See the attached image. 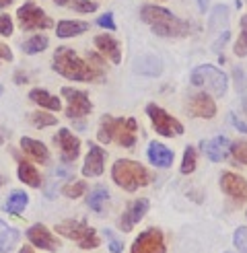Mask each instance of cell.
<instances>
[{"mask_svg": "<svg viewBox=\"0 0 247 253\" xmlns=\"http://www.w3.org/2000/svg\"><path fill=\"white\" fill-rule=\"evenodd\" d=\"M140 19L146 25H151V29L159 37H185L192 31V25L188 21L177 19L173 12H169L163 6H155V4L142 6Z\"/></svg>", "mask_w": 247, "mask_h": 253, "instance_id": "obj_1", "label": "cell"}, {"mask_svg": "<svg viewBox=\"0 0 247 253\" xmlns=\"http://www.w3.org/2000/svg\"><path fill=\"white\" fill-rule=\"evenodd\" d=\"M136 132H138V124L134 118H111V116H103L101 124H99V132L97 138L99 142L109 144L116 142L124 148H132L136 144Z\"/></svg>", "mask_w": 247, "mask_h": 253, "instance_id": "obj_2", "label": "cell"}, {"mask_svg": "<svg viewBox=\"0 0 247 253\" xmlns=\"http://www.w3.org/2000/svg\"><path fill=\"white\" fill-rule=\"evenodd\" d=\"M54 70L58 74H62V77L70 79V81H93V79H97L99 74H101L97 68L86 66L84 62L74 54V49L66 47V45H62V47L56 49V54H54Z\"/></svg>", "mask_w": 247, "mask_h": 253, "instance_id": "obj_3", "label": "cell"}, {"mask_svg": "<svg viewBox=\"0 0 247 253\" xmlns=\"http://www.w3.org/2000/svg\"><path fill=\"white\" fill-rule=\"evenodd\" d=\"M111 177H114L116 185L126 189V192H136L138 187H144L153 181V173L144 165L130 159L116 161V165L111 167Z\"/></svg>", "mask_w": 247, "mask_h": 253, "instance_id": "obj_4", "label": "cell"}, {"mask_svg": "<svg viewBox=\"0 0 247 253\" xmlns=\"http://www.w3.org/2000/svg\"><path fill=\"white\" fill-rule=\"evenodd\" d=\"M56 231L62 237L77 241L81 249H97L99 247L97 231L91 229V226L86 224L84 220H64V222L56 224Z\"/></svg>", "mask_w": 247, "mask_h": 253, "instance_id": "obj_5", "label": "cell"}, {"mask_svg": "<svg viewBox=\"0 0 247 253\" xmlns=\"http://www.w3.org/2000/svg\"><path fill=\"white\" fill-rule=\"evenodd\" d=\"M192 84L196 86H206L208 91H212L216 97H222L227 93V77L214 66H198L192 70Z\"/></svg>", "mask_w": 247, "mask_h": 253, "instance_id": "obj_6", "label": "cell"}, {"mask_svg": "<svg viewBox=\"0 0 247 253\" xmlns=\"http://www.w3.org/2000/svg\"><path fill=\"white\" fill-rule=\"evenodd\" d=\"M146 116H148V120H151L153 128L157 130V134H161V136L173 138V136H181L183 134L181 122H177L173 116H169L163 107H159L155 103L146 105Z\"/></svg>", "mask_w": 247, "mask_h": 253, "instance_id": "obj_7", "label": "cell"}, {"mask_svg": "<svg viewBox=\"0 0 247 253\" xmlns=\"http://www.w3.org/2000/svg\"><path fill=\"white\" fill-rule=\"evenodd\" d=\"M17 19L23 31H41V29H49L54 25L52 19L33 2H25L23 6H19Z\"/></svg>", "mask_w": 247, "mask_h": 253, "instance_id": "obj_8", "label": "cell"}, {"mask_svg": "<svg viewBox=\"0 0 247 253\" xmlns=\"http://www.w3.org/2000/svg\"><path fill=\"white\" fill-rule=\"evenodd\" d=\"M62 97L68 101V105H66V118H70V120L84 118V116H89V113L93 111V103H91L89 95H86L84 91L64 86V88H62Z\"/></svg>", "mask_w": 247, "mask_h": 253, "instance_id": "obj_9", "label": "cell"}, {"mask_svg": "<svg viewBox=\"0 0 247 253\" xmlns=\"http://www.w3.org/2000/svg\"><path fill=\"white\" fill-rule=\"evenodd\" d=\"M130 253H165V239L159 229L142 231L132 243Z\"/></svg>", "mask_w": 247, "mask_h": 253, "instance_id": "obj_10", "label": "cell"}, {"mask_svg": "<svg viewBox=\"0 0 247 253\" xmlns=\"http://www.w3.org/2000/svg\"><path fill=\"white\" fill-rule=\"evenodd\" d=\"M220 189L227 196L235 198L237 202H247V179L237 173H222L220 177Z\"/></svg>", "mask_w": 247, "mask_h": 253, "instance_id": "obj_11", "label": "cell"}, {"mask_svg": "<svg viewBox=\"0 0 247 253\" xmlns=\"http://www.w3.org/2000/svg\"><path fill=\"white\" fill-rule=\"evenodd\" d=\"M148 212V200H134L132 204H128V208L124 210L122 214V218H120V229L124 233H128L132 231L136 224H138L142 218H144V214Z\"/></svg>", "mask_w": 247, "mask_h": 253, "instance_id": "obj_12", "label": "cell"}, {"mask_svg": "<svg viewBox=\"0 0 247 253\" xmlns=\"http://www.w3.org/2000/svg\"><path fill=\"white\" fill-rule=\"evenodd\" d=\"M56 142L62 148V161H64V163H74L79 159V155H81V140L68 128H62L58 132Z\"/></svg>", "mask_w": 247, "mask_h": 253, "instance_id": "obj_13", "label": "cell"}, {"mask_svg": "<svg viewBox=\"0 0 247 253\" xmlns=\"http://www.w3.org/2000/svg\"><path fill=\"white\" fill-rule=\"evenodd\" d=\"M27 239L31 241V245L41 247V249H47V251H58V249H60V241L52 235V231H49L47 226H43V224H33V226H29Z\"/></svg>", "mask_w": 247, "mask_h": 253, "instance_id": "obj_14", "label": "cell"}, {"mask_svg": "<svg viewBox=\"0 0 247 253\" xmlns=\"http://www.w3.org/2000/svg\"><path fill=\"white\" fill-rule=\"evenodd\" d=\"M188 109L194 118H204V120H210V118H214L216 116V103H214V99L206 95V93H198L190 99V103H188Z\"/></svg>", "mask_w": 247, "mask_h": 253, "instance_id": "obj_15", "label": "cell"}, {"mask_svg": "<svg viewBox=\"0 0 247 253\" xmlns=\"http://www.w3.org/2000/svg\"><path fill=\"white\" fill-rule=\"evenodd\" d=\"M105 148L97 146V144H89V155L84 159V167H82V175L84 177H99L103 173V165H105Z\"/></svg>", "mask_w": 247, "mask_h": 253, "instance_id": "obj_16", "label": "cell"}, {"mask_svg": "<svg viewBox=\"0 0 247 253\" xmlns=\"http://www.w3.org/2000/svg\"><path fill=\"white\" fill-rule=\"evenodd\" d=\"M229 148H231V142H229L227 136H216V138H212V140H204L202 142L204 155L210 161H214V163L225 161L229 157Z\"/></svg>", "mask_w": 247, "mask_h": 253, "instance_id": "obj_17", "label": "cell"}, {"mask_svg": "<svg viewBox=\"0 0 247 253\" xmlns=\"http://www.w3.org/2000/svg\"><path fill=\"white\" fill-rule=\"evenodd\" d=\"M95 45H97L99 52H101L105 58H109L111 62H114V64H120V60H122L120 43H118L111 35H107V33L97 35V37H95Z\"/></svg>", "mask_w": 247, "mask_h": 253, "instance_id": "obj_18", "label": "cell"}, {"mask_svg": "<svg viewBox=\"0 0 247 253\" xmlns=\"http://www.w3.org/2000/svg\"><path fill=\"white\" fill-rule=\"evenodd\" d=\"M173 150L167 148L165 144H161V142H151L148 144V161L153 163V165L157 167H169L171 163H173Z\"/></svg>", "mask_w": 247, "mask_h": 253, "instance_id": "obj_19", "label": "cell"}, {"mask_svg": "<svg viewBox=\"0 0 247 253\" xmlns=\"http://www.w3.org/2000/svg\"><path fill=\"white\" fill-rule=\"evenodd\" d=\"M21 148L27 153L31 159H35L37 163H47L49 161V153L43 142L33 140V138H21Z\"/></svg>", "mask_w": 247, "mask_h": 253, "instance_id": "obj_20", "label": "cell"}, {"mask_svg": "<svg viewBox=\"0 0 247 253\" xmlns=\"http://www.w3.org/2000/svg\"><path fill=\"white\" fill-rule=\"evenodd\" d=\"M134 70L144 77H159L163 66H161V60L157 56H142L140 60H136Z\"/></svg>", "mask_w": 247, "mask_h": 253, "instance_id": "obj_21", "label": "cell"}, {"mask_svg": "<svg viewBox=\"0 0 247 253\" xmlns=\"http://www.w3.org/2000/svg\"><path fill=\"white\" fill-rule=\"evenodd\" d=\"M19 241V231L0 220V253H10Z\"/></svg>", "mask_w": 247, "mask_h": 253, "instance_id": "obj_22", "label": "cell"}, {"mask_svg": "<svg viewBox=\"0 0 247 253\" xmlns=\"http://www.w3.org/2000/svg\"><path fill=\"white\" fill-rule=\"evenodd\" d=\"M29 99L33 101V103H37L40 107H45V109H52V111H60V99L49 95L47 91H43V88H33V91L29 93Z\"/></svg>", "mask_w": 247, "mask_h": 253, "instance_id": "obj_23", "label": "cell"}, {"mask_svg": "<svg viewBox=\"0 0 247 253\" xmlns=\"http://www.w3.org/2000/svg\"><path fill=\"white\" fill-rule=\"evenodd\" d=\"M89 29V23H82V21H60L58 27H56V33L62 40L66 37H74V35H81Z\"/></svg>", "mask_w": 247, "mask_h": 253, "instance_id": "obj_24", "label": "cell"}, {"mask_svg": "<svg viewBox=\"0 0 247 253\" xmlns=\"http://www.w3.org/2000/svg\"><path fill=\"white\" fill-rule=\"evenodd\" d=\"M19 179L23 181V183H27V185H31V187H40L41 185V175H40V171H37L31 163H27V161H21L19 163Z\"/></svg>", "mask_w": 247, "mask_h": 253, "instance_id": "obj_25", "label": "cell"}, {"mask_svg": "<svg viewBox=\"0 0 247 253\" xmlns=\"http://www.w3.org/2000/svg\"><path fill=\"white\" fill-rule=\"evenodd\" d=\"M27 204H29V196L25 194V192H12L10 196H8V202H6V212H10V214H21L25 208H27Z\"/></svg>", "mask_w": 247, "mask_h": 253, "instance_id": "obj_26", "label": "cell"}, {"mask_svg": "<svg viewBox=\"0 0 247 253\" xmlns=\"http://www.w3.org/2000/svg\"><path fill=\"white\" fill-rule=\"evenodd\" d=\"M109 194H107V189L105 187H95L93 192L89 194V198H86V204H89L91 210H95L97 214H101L103 212V204L107 202Z\"/></svg>", "mask_w": 247, "mask_h": 253, "instance_id": "obj_27", "label": "cell"}, {"mask_svg": "<svg viewBox=\"0 0 247 253\" xmlns=\"http://www.w3.org/2000/svg\"><path fill=\"white\" fill-rule=\"evenodd\" d=\"M45 47H47V37H45V35H35V37H31V40L25 42L23 52L29 54V56H33V54L43 52Z\"/></svg>", "mask_w": 247, "mask_h": 253, "instance_id": "obj_28", "label": "cell"}, {"mask_svg": "<svg viewBox=\"0 0 247 253\" xmlns=\"http://www.w3.org/2000/svg\"><path fill=\"white\" fill-rule=\"evenodd\" d=\"M29 118H31L35 128H47V126H56V122H58L54 116H49V113H45V111H35Z\"/></svg>", "mask_w": 247, "mask_h": 253, "instance_id": "obj_29", "label": "cell"}, {"mask_svg": "<svg viewBox=\"0 0 247 253\" xmlns=\"http://www.w3.org/2000/svg\"><path fill=\"white\" fill-rule=\"evenodd\" d=\"M196 169V148L194 146H188L183 153V163H181V173L183 175H190L194 173Z\"/></svg>", "mask_w": 247, "mask_h": 253, "instance_id": "obj_30", "label": "cell"}, {"mask_svg": "<svg viewBox=\"0 0 247 253\" xmlns=\"http://www.w3.org/2000/svg\"><path fill=\"white\" fill-rule=\"evenodd\" d=\"M229 155L237 163H241V165H247V142H235V144H231Z\"/></svg>", "mask_w": 247, "mask_h": 253, "instance_id": "obj_31", "label": "cell"}, {"mask_svg": "<svg viewBox=\"0 0 247 253\" xmlns=\"http://www.w3.org/2000/svg\"><path fill=\"white\" fill-rule=\"evenodd\" d=\"M84 192H86L84 181H74V183H68V185L62 187V194H64L66 198H81Z\"/></svg>", "mask_w": 247, "mask_h": 253, "instance_id": "obj_32", "label": "cell"}, {"mask_svg": "<svg viewBox=\"0 0 247 253\" xmlns=\"http://www.w3.org/2000/svg\"><path fill=\"white\" fill-rule=\"evenodd\" d=\"M233 243L241 253H247V226H239L233 235Z\"/></svg>", "mask_w": 247, "mask_h": 253, "instance_id": "obj_33", "label": "cell"}, {"mask_svg": "<svg viewBox=\"0 0 247 253\" xmlns=\"http://www.w3.org/2000/svg\"><path fill=\"white\" fill-rule=\"evenodd\" d=\"M97 2H93V0H74L72 2V8L77 12H95L97 10Z\"/></svg>", "mask_w": 247, "mask_h": 253, "instance_id": "obj_34", "label": "cell"}, {"mask_svg": "<svg viewBox=\"0 0 247 253\" xmlns=\"http://www.w3.org/2000/svg\"><path fill=\"white\" fill-rule=\"evenodd\" d=\"M235 54H237L239 58H245L247 56V29L241 31L237 43H235Z\"/></svg>", "mask_w": 247, "mask_h": 253, "instance_id": "obj_35", "label": "cell"}, {"mask_svg": "<svg viewBox=\"0 0 247 253\" xmlns=\"http://www.w3.org/2000/svg\"><path fill=\"white\" fill-rule=\"evenodd\" d=\"M105 237L109 239V251H111V253H122V251H124L122 241H120V239H118L114 233H111V231H105Z\"/></svg>", "mask_w": 247, "mask_h": 253, "instance_id": "obj_36", "label": "cell"}, {"mask_svg": "<svg viewBox=\"0 0 247 253\" xmlns=\"http://www.w3.org/2000/svg\"><path fill=\"white\" fill-rule=\"evenodd\" d=\"M12 33V21L8 15H0V35L8 37Z\"/></svg>", "mask_w": 247, "mask_h": 253, "instance_id": "obj_37", "label": "cell"}, {"mask_svg": "<svg viewBox=\"0 0 247 253\" xmlns=\"http://www.w3.org/2000/svg\"><path fill=\"white\" fill-rule=\"evenodd\" d=\"M101 27H105V29H109V31H116V23H114V15L111 12H107V15H103L101 19L97 21Z\"/></svg>", "mask_w": 247, "mask_h": 253, "instance_id": "obj_38", "label": "cell"}, {"mask_svg": "<svg viewBox=\"0 0 247 253\" xmlns=\"http://www.w3.org/2000/svg\"><path fill=\"white\" fill-rule=\"evenodd\" d=\"M229 37H231V33H229V31H222V35L218 37V42L214 43V52H220V47L229 42Z\"/></svg>", "mask_w": 247, "mask_h": 253, "instance_id": "obj_39", "label": "cell"}, {"mask_svg": "<svg viewBox=\"0 0 247 253\" xmlns=\"http://www.w3.org/2000/svg\"><path fill=\"white\" fill-rule=\"evenodd\" d=\"M2 60H6V62H10L12 60V52L8 49V45H4V43H0V62Z\"/></svg>", "mask_w": 247, "mask_h": 253, "instance_id": "obj_40", "label": "cell"}, {"mask_svg": "<svg viewBox=\"0 0 247 253\" xmlns=\"http://www.w3.org/2000/svg\"><path fill=\"white\" fill-rule=\"evenodd\" d=\"M231 122H233V126H235V128H237V130H241V132H247V124H243L241 120H237V118H235V113H231Z\"/></svg>", "mask_w": 247, "mask_h": 253, "instance_id": "obj_41", "label": "cell"}, {"mask_svg": "<svg viewBox=\"0 0 247 253\" xmlns=\"http://www.w3.org/2000/svg\"><path fill=\"white\" fill-rule=\"evenodd\" d=\"M208 2H210V0H198V6H200V10H202V12H206Z\"/></svg>", "mask_w": 247, "mask_h": 253, "instance_id": "obj_42", "label": "cell"}, {"mask_svg": "<svg viewBox=\"0 0 247 253\" xmlns=\"http://www.w3.org/2000/svg\"><path fill=\"white\" fill-rule=\"evenodd\" d=\"M10 2H12V0H0V10H2L4 6H8Z\"/></svg>", "mask_w": 247, "mask_h": 253, "instance_id": "obj_43", "label": "cell"}, {"mask_svg": "<svg viewBox=\"0 0 247 253\" xmlns=\"http://www.w3.org/2000/svg\"><path fill=\"white\" fill-rule=\"evenodd\" d=\"M19 253H33V249H31V247H23Z\"/></svg>", "mask_w": 247, "mask_h": 253, "instance_id": "obj_44", "label": "cell"}, {"mask_svg": "<svg viewBox=\"0 0 247 253\" xmlns=\"http://www.w3.org/2000/svg\"><path fill=\"white\" fill-rule=\"evenodd\" d=\"M56 4H60V6H64V4H68V0H54Z\"/></svg>", "mask_w": 247, "mask_h": 253, "instance_id": "obj_45", "label": "cell"}, {"mask_svg": "<svg viewBox=\"0 0 247 253\" xmlns=\"http://www.w3.org/2000/svg\"><path fill=\"white\" fill-rule=\"evenodd\" d=\"M241 27H243V29H247V17H243V19H241Z\"/></svg>", "mask_w": 247, "mask_h": 253, "instance_id": "obj_46", "label": "cell"}, {"mask_svg": "<svg viewBox=\"0 0 247 253\" xmlns=\"http://www.w3.org/2000/svg\"><path fill=\"white\" fill-rule=\"evenodd\" d=\"M2 185H4V177H2V175H0V187H2Z\"/></svg>", "mask_w": 247, "mask_h": 253, "instance_id": "obj_47", "label": "cell"}, {"mask_svg": "<svg viewBox=\"0 0 247 253\" xmlns=\"http://www.w3.org/2000/svg\"><path fill=\"white\" fill-rule=\"evenodd\" d=\"M0 144H2V136H0Z\"/></svg>", "mask_w": 247, "mask_h": 253, "instance_id": "obj_48", "label": "cell"}, {"mask_svg": "<svg viewBox=\"0 0 247 253\" xmlns=\"http://www.w3.org/2000/svg\"><path fill=\"white\" fill-rule=\"evenodd\" d=\"M0 95H2V86H0Z\"/></svg>", "mask_w": 247, "mask_h": 253, "instance_id": "obj_49", "label": "cell"}, {"mask_svg": "<svg viewBox=\"0 0 247 253\" xmlns=\"http://www.w3.org/2000/svg\"><path fill=\"white\" fill-rule=\"evenodd\" d=\"M245 216H247V212H245Z\"/></svg>", "mask_w": 247, "mask_h": 253, "instance_id": "obj_50", "label": "cell"}]
</instances>
